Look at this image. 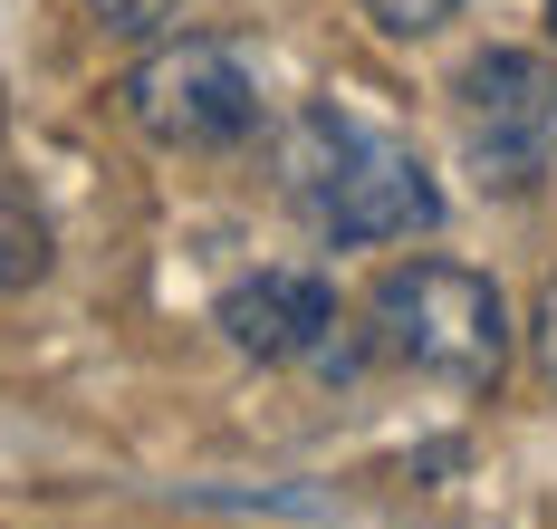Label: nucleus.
Returning a JSON list of instances; mask_svg holds the SVG:
<instances>
[{
  "instance_id": "f257e3e1",
  "label": "nucleus",
  "mask_w": 557,
  "mask_h": 529,
  "mask_svg": "<svg viewBox=\"0 0 557 529\" xmlns=\"http://www.w3.org/2000/svg\"><path fill=\"white\" fill-rule=\"evenodd\" d=\"M278 193L308 212V232L336 250H375V241H413L443 222V183L433 164L394 135V125L356 116V107H298L278 125Z\"/></svg>"
},
{
  "instance_id": "f03ea898",
  "label": "nucleus",
  "mask_w": 557,
  "mask_h": 529,
  "mask_svg": "<svg viewBox=\"0 0 557 529\" xmlns=\"http://www.w3.org/2000/svg\"><path fill=\"white\" fill-rule=\"evenodd\" d=\"M375 347L451 395H491L509 366V308L461 260H404L375 280Z\"/></svg>"
},
{
  "instance_id": "7ed1b4c3",
  "label": "nucleus",
  "mask_w": 557,
  "mask_h": 529,
  "mask_svg": "<svg viewBox=\"0 0 557 529\" xmlns=\"http://www.w3.org/2000/svg\"><path fill=\"white\" fill-rule=\"evenodd\" d=\"M115 97L164 155H231L260 135V77L231 39H164L125 67Z\"/></svg>"
},
{
  "instance_id": "20e7f679",
  "label": "nucleus",
  "mask_w": 557,
  "mask_h": 529,
  "mask_svg": "<svg viewBox=\"0 0 557 529\" xmlns=\"http://www.w3.org/2000/svg\"><path fill=\"white\" fill-rule=\"evenodd\" d=\"M461 155L491 193L557 183V59L539 49H481L461 67Z\"/></svg>"
},
{
  "instance_id": "39448f33",
  "label": "nucleus",
  "mask_w": 557,
  "mask_h": 529,
  "mask_svg": "<svg viewBox=\"0 0 557 529\" xmlns=\"http://www.w3.org/2000/svg\"><path fill=\"white\" fill-rule=\"evenodd\" d=\"M336 328L346 318H336V290L318 270H260V280L222 290V337L260 366H346Z\"/></svg>"
},
{
  "instance_id": "423d86ee",
  "label": "nucleus",
  "mask_w": 557,
  "mask_h": 529,
  "mask_svg": "<svg viewBox=\"0 0 557 529\" xmlns=\"http://www.w3.org/2000/svg\"><path fill=\"white\" fill-rule=\"evenodd\" d=\"M49 270V222L29 212V193L0 174V290H29Z\"/></svg>"
},
{
  "instance_id": "0eeeda50",
  "label": "nucleus",
  "mask_w": 557,
  "mask_h": 529,
  "mask_svg": "<svg viewBox=\"0 0 557 529\" xmlns=\"http://www.w3.org/2000/svg\"><path fill=\"white\" fill-rule=\"evenodd\" d=\"M356 10H366V20H375L385 39H433L451 10H461V0H356Z\"/></svg>"
},
{
  "instance_id": "6e6552de",
  "label": "nucleus",
  "mask_w": 557,
  "mask_h": 529,
  "mask_svg": "<svg viewBox=\"0 0 557 529\" xmlns=\"http://www.w3.org/2000/svg\"><path fill=\"white\" fill-rule=\"evenodd\" d=\"M97 20H107L115 39H154V29H173L183 20V0H87Z\"/></svg>"
},
{
  "instance_id": "1a4fd4ad",
  "label": "nucleus",
  "mask_w": 557,
  "mask_h": 529,
  "mask_svg": "<svg viewBox=\"0 0 557 529\" xmlns=\"http://www.w3.org/2000/svg\"><path fill=\"white\" fill-rule=\"evenodd\" d=\"M529 356H539V376L557 385V280L539 290V308H529Z\"/></svg>"
}]
</instances>
